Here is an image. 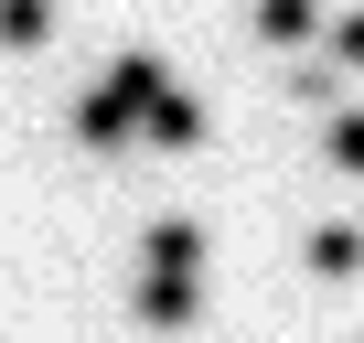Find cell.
<instances>
[{"instance_id":"obj_1","label":"cell","mask_w":364,"mask_h":343,"mask_svg":"<svg viewBox=\"0 0 364 343\" xmlns=\"http://www.w3.org/2000/svg\"><path fill=\"white\" fill-rule=\"evenodd\" d=\"M150 97H161V65H150V54H118V75L75 107V139H86V150H118V139H129V118H139Z\"/></svg>"},{"instance_id":"obj_2","label":"cell","mask_w":364,"mask_h":343,"mask_svg":"<svg viewBox=\"0 0 364 343\" xmlns=\"http://www.w3.org/2000/svg\"><path fill=\"white\" fill-rule=\"evenodd\" d=\"M150 279H204V226L161 215V226H150Z\"/></svg>"},{"instance_id":"obj_3","label":"cell","mask_w":364,"mask_h":343,"mask_svg":"<svg viewBox=\"0 0 364 343\" xmlns=\"http://www.w3.org/2000/svg\"><path fill=\"white\" fill-rule=\"evenodd\" d=\"M139 322H150V332L204 322V279H139Z\"/></svg>"},{"instance_id":"obj_4","label":"cell","mask_w":364,"mask_h":343,"mask_svg":"<svg viewBox=\"0 0 364 343\" xmlns=\"http://www.w3.org/2000/svg\"><path fill=\"white\" fill-rule=\"evenodd\" d=\"M139 129H150L161 150H193V139H204V107H193V97H182V86H161V97L139 107Z\"/></svg>"},{"instance_id":"obj_5","label":"cell","mask_w":364,"mask_h":343,"mask_svg":"<svg viewBox=\"0 0 364 343\" xmlns=\"http://www.w3.org/2000/svg\"><path fill=\"white\" fill-rule=\"evenodd\" d=\"M364 268V226H311V279H353Z\"/></svg>"},{"instance_id":"obj_6","label":"cell","mask_w":364,"mask_h":343,"mask_svg":"<svg viewBox=\"0 0 364 343\" xmlns=\"http://www.w3.org/2000/svg\"><path fill=\"white\" fill-rule=\"evenodd\" d=\"M43 33H54V0H0V43H22V54H33Z\"/></svg>"},{"instance_id":"obj_7","label":"cell","mask_w":364,"mask_h":343,"mask_svg":"<svg viewBox=\"0 0 364 343\" xmlns=\"http://www.w3.org/2000/svg\"><path fill=\"white\" fill-rule=\"evenodd\" d=\"M311 22H321V11H311V0H257V33H268V43H300Z\"/></svg>"},{"instance_id":"obj_8","label":"cell","mask_w":364,"mask_h":343,"mask_svg":"<svg viewBox=\"0 0 364 343\" xmlns=\"http://www.w3.org/2000/svg\"><path fill=\"white\" fill-rule=\"evenodd\" d=\"M321 150H332L343 172H364V118H332V139H321Z\"/></svg>"},{"instance_id":"obj_9","label":"cell","mask_w":364,"mask_h":343,"mask_svg":"<svg viewBox=\"0 0 364 343\" xmlns=\"http://www.w3.org/2000/svg\"><path fill=\"white\" fill-rule=\"evenodd\" d=\"M332 65H364V11H343V22H332Z\"/></svg>"}]
</instances>
